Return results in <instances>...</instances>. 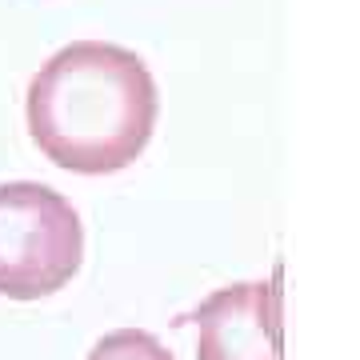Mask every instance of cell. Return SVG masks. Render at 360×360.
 <instances>
[{"mask_svg": "<svg viewBox=\"0 0 360 360\" xmlns=\"http://www.w3.org/2000/svg\"><path fill=\"white\" fill-rule=\"evenodd\" d=\"M188 321L196 324V360H284L281 276L217 288Z\"/></svg>", "mask_w": 360, "mask_h": 360, "instance_id": "3957f363", "label": "cell"}, {"mask_svg": "<svg viewBox=\"0 0 360 360\" xmlns=\"http://www.w3.org/2000/svg\"><path fill=\"white\" fill-rule=\"evenodd\" d=\"M156 80L136 52L77 40L52 52L28 84V132L56 168L104 176L129 168L156 129Z\"/></svg>", "mask_w": 360, "mask_h": 360, "instance_id": "6da1fadb", "label": "cell"}, {"mask_svg": "<svg viewBox=\"0 0 360 360\" xmlns=\"http://www.w3.org/2000/svg\"><path fill=\"white\" fill-rule=\"evenodd\" d=\"M84 260V224L68 196L37 180L0 184V296L60 292Z\"/></svg>", "mask_w": 360, "mask_h": 360, "instance_id": "7a4b0ae2", "label": "cell"}, {"mask_svg": "<svg viewBox=\"0 0 360 360\" xmlns=\"http://www.w3.org/2000/svg\"><path fill=\"white\" fill-rule=\"evenodd\" d=\"M84 360H176V356L144 328H116V333L101 336Z\"/></svg>", "mask_w": 360, "mask_h": 360, "instance_id": "277c9868", "label": "cell"}]
</instances>
